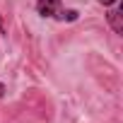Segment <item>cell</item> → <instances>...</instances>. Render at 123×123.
<instances>
[{"label":"cell","mask_w":123,"mask_h":123,"mask_svg":"<svg viewBox=\"0 0 123 123\" xmlns=\"http://www.w3.org/2000/svg\"><path fill=\"white\" fill-rule=\"evenodd\" d=\"M60 10H63L60 7V0H36V12L41 17H53L55 19V15Z\"/></svg>","instance_id":"1"},{"label":"cell","mask_w":123,"mask_h":123,"mask_svg":"<svg viewBox=\"0 0 123 123\" xmlns=\"http://www.w3.org/2000/svg\"><path fill=\"white\" fill-rule=\"evenodd\" d=\"M106 19H109V24L116 34H123V10H111L106 15Z\"/></svg>","instance_id":"2"},{"label":"cell","mask_w":123,"mask_h":123,"mask_svg":"<svg viewBox=\"0 0 123 123\" xmlns=\"http://www.w3.org/2000/svg\"><path fill=\"white\" fill-rule=\"evenodd\" d=\"M55 19H60V22H75L77 19V10H60L58 15H55Z\"/></svg>","instance_id":"3"},{"label":"cell","mask_w":123,"mask_h":123,"mask_svg":"<svg viewBox=\"0 0 123 123\" xmlns=\"http://www.w3.org/2000/svg\"><path fill=\"white\" fill-rule=\"evenodd\" d=\"M99 3H101L104 7H109V5H113V3H118V0H99Z\"/></svg>","instance_id":"4"},{"label":"cell","mask_w":123,"mask_h":123,"mask_svg":"<svg viewBox=\"0 0 123 123\" xmlns=\"http://www.w3.org/2000/svg\"><path fill=\"white\" fill-rule=\"evenodd\" d=\"M5 92H7V89H5V85L0 82V97H5Z\"/></svg>","instance_id":"5"},{"label":"cell","mask_w":123,"mask_h":123,"mask_svg":"<svg viewBox=\"0 0 123 123\" xmlns=\"http://www.w3.org/2000/svg\"><path fill=\"white\" fill-rule=\"evenodd\" d=\"M5 31V27H3V15H0V34Z\"/></svg>","instance_id":"6"}]
</instances>
